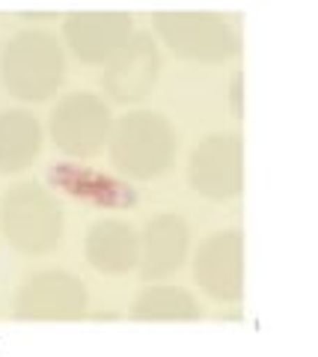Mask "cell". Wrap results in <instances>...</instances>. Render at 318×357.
<instances>
[{
	"instance_id": "12",
	"label": "cell",
	"mask_w": 318,
	"mask_h": 357,
	"mask_svg": "<svg viewBox=\"0 0 318 357\" xmlns=\"http://www.w3.org/2000/svg\"><path fill=\"white\" fill-rule=\"evenodd\" d=\"M48 182L57 191L69 194L81 203H90L98 208H131L137 206V191L131 188L125 178H116L104 170H93V167H81V164H54L48 170Z\"/></svg>"
},
{
	"instance_id": "11",
	"label": "cell",
	"mask_w": 318,
	"mask_h": 357,
	"mask_svg": "<svg viewBox=\"0 0 318 357\" xmlns=\"http://www.w3.org/2000/svg\"><path fill=\"white\" fill-rule=\"evenodd\" d=\"M191 253V227L179 215L164 211L152 218L140 232V277L146 283H158L173 277L188 262Z\"/></svg>"
},
{
	"instance_id": "15",
	"label": "cell",
	"mask_w": 318,
	"mask_h": 357,
	"mask_svg": "<svg viewBox=\"0 0 318 357\" xmlns=\"http://www.w3.org/2000/svg\"><path fill=\"white\" fill-rule=\"evenodd\" d=\"M131 316L137 321H196L202 319V307L191 292L175 286H146L137 295Z\"/></svg>"
},
{
	"instance_id": "16",
	"label": "cell",
	"mask_w": 318,
	"mask_h": 357,
	"mask_svg": "<svg viewBox=\"0 0 318 357\" xmlns=\"http://www.w3.org/2000/svg\"><path fill=\"white\" fill-rule=\"evenodd\" d=\"M232 102H235V114H241V77H235V86H232Z\"/></svg>"
},
{
	"instance_id": "8",
	"label": "cell",
	"mask_w": 318,
	"mask_h": 357,
	"mask_svg": "<svg viewBox=\"0 0 318 357\" xmlns=\"http://www.w3.org/2000/svg\"><path fill=\"white\" fill-rule=\"evenodd\" d=\"M86 310V289L69 271H36L18 289L15 319L21 321H72Z\"/></svg>"
},
{
	"instance_id": "3",
	"label": "cell",
	"mask_w": 318,
	"mask_h": 357,
	"mask_svg": "<svg viewBox=\"0 0 318 357\" xmlns=\"http://www.w3.org/2000/svg\"><path fill=\"white\" fill-rule=\"evenodd\" d=\"M0 227L18 253L48 256L63 244V208L42 185L21 182L0 199Z\"/></svg>"
},
{
	"instance_id": "9",
	"label": "cell",
	"mask_w": 318,
	"mask_h": 357,
	"mask_svg": "<svg viewBox=\"0 0 318 357\" xmlns=\"http://www.w3.org/2000/svg\"><path fill=\"white\" fill-rule=\"evenodd\" d=\"M134 36L128 13H69L63 18V42L84 66H107Z\"/></svg>"
},
{
	"instance_id": "4",
	"label": "cell",
	"mask_w": 318,
	"mask_h": 357,
	"mask_svg": "<svg viewBox=\"0 0 318 357\" xmlns=\"http://www.w3.org/2000/svg\"><path fill=\"white\" fill-rule=\"evenodd\" d=\"M158 39L182 60L217 66L232 60L241 51L238 24L217 13H158L155 18Z\"/></svg>"
},
{
	"instance_id": "13",
	"label": "cell",
	"mask_w": 318,
	"mask_h": 357,
	"mask_svg": "<svg viewBox=\"0 0 318 357\" xmlns=\"http://www.w3.org/2000/svg\"><path fill=\"white\" fill-rule=\"evenodd\" d=\"M84 256L98 274H128L140 262V232L125 220L102 218L86 229Z\"/></svg>"
},
{
	"instance_id": "14",
	"label": "cell",
	"mask_w": 318,
	"mask_h": 357,
	"mask_svg": "<svg viewBox=\"0 0 318 357\" xmlns=\"http://www.w3.org/2000/svg\"><path fill=\"white\" fill-rule=\"evenodd\" d=\"M42 152V128L27 110L0 114V176L24 173Z\"/></svg>"
},
{
	"instance_id": "10",
	"label": "cell",
	"mask_w": 318,
	"mask_h": 357,
	"mask_svg": "<svg viewBox=\"0 0 318 357\" xmlns=\"http://www.w3.org/2000/svg\"><path fill=\"white\" fill-rule=\"evenodd\" d=\"M161 75V51L149 33H134L128 45L104 66L102 84L116 105H140L152 96Z\"/></svg>"
},
{
	"instance_id": "7",
	"label": "cell",
	"mask_w": 318,
	"mask_h": 357,
	"mask_svg": "<svg viewBox=\"0 0 318 357\" xmlns=\"http://www.w3.org/2000/svg\"><path fill=\"white\" fill-rule=\"evenodd\" d=\"M193 280L217 304L244 298V238L238 229L208 236L193 253Z\"/></svg>"
},
{
	"instance_id": "1",
	"label": "cell",
	"mask_w": 318,
	"mask_h": 357,
	"mask_svg": "<svg viewBox=\"0 0 318 357\" xmlns=\"http://www.w3.org/2000/svg\"><path fill=\"white\" fill-rule=\"evenodd\" d=\"M104 149L119 176L134 178V182H152L173 167L179 137L170 122L155 110H131L113 119Z\"/></svg>"
},
{
	"instance_id": "2",
	"label": "cell",
	"mask_w": 318,
	"mask_h": 357,
	"mask_svg": "<svg viewBox=\"0 0 318 357\" xmlns=\"http://www.w3.org/2000/svg\"><path fill=\"white\" fill-rule=\"evenodd\" d=\"M65 77L63 45L48 30H21L0 48V84L18 102H45Z\"/></svg>"
},
{
	"instance_id": "5",
	"label": "cell",
	"mask_w": 318,
	"mask_h": 357,
	"mask_svg": "<svg viewBox=\"0 0 318 357\" xmlns=\"http://www.w3.org/2000/svg\"><path fill=\"white\" fill-rule=\"evenodd\" d=\"M111 107L95 93H69L51 107L48 131L63 155L74 161H86L102 155L111 137Z\"/></svg>"
},
{
	"instance_id": "6",
	"label": "cell",
	"mask_w": 318,
	"mask_h": 357,
	"mask_svg": "<svg viewBox=\"0 0 318 357\" xmlns=\"http://www.w3.org/2000/svg\"><path fill=\"white\" fill-rule=\"evenodd\" d=\"M188 182L214 203L235 199L244 188V143L238 134L223 131L205 137L188 158Z\"/></svg>"
}]
</instances>
